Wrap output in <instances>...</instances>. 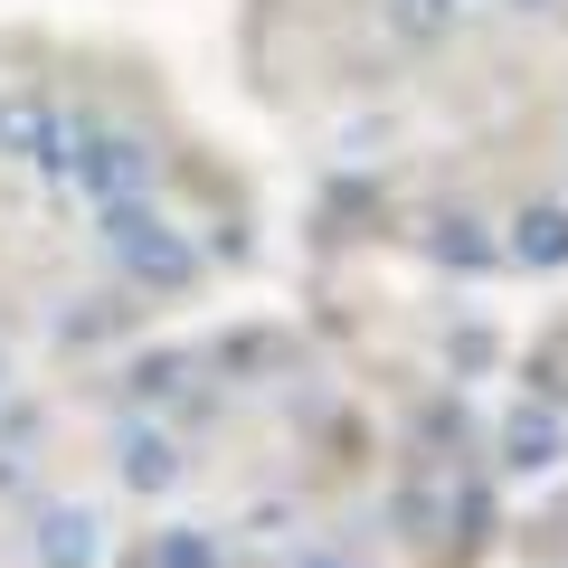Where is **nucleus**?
Returning a JSON list of instances; mask_svg holds the SVG:
<instances>
[{"mask_svg":"<svg viewBox=\"0 0 568 568\" xmlns=\"http://www.w3.org/2000/svg\"><path fill=\"white\" fill-rule=\"evenodd\" d=\"M48 171H58V181H77L95 209H114V200H142L162 162H152V142L123 133V123H104V114H67V123H58V152H48Z\"/></svg>","mask_w":568,"mask_h":568,"instance_id":"nucleus-1","label":"nucleus"},{"mask_svg":"<svg viewBox=\"0 0 568 568\" xmlns=\"http://www.w3.org/2000/svg\"><path fill=\"white\" fill-rule=\"evenodd\" d=\"M95 237H104V256L123 265L133 294H190V284H200V246H190V227L162 219L152 200H114Z\"/></svg>","mask_w":568,"mask_h":568,"instance_id":"nucleus-2","label":"nucleus"},{"mask_svg":"<svg viewBox=\"0 0 568 568\" xmlns=\"http://www.w3.org/2000/svg\"><path fill=\"white\" fill-rule=\"evenodd\" d=\"M559 455H568V417H559L549 398H521V407L503 417V446H493V465H503V474H549Z\"/></svg>","mask_w":568,"mask_h":568,"instance_id":"nucleus-3","label":"nucleus"},{"mask_svg":"<svg viewBox=\"0 0 568 568\" xmlns=\"http://www.w3.org/2000/svg\"><path fill=\"white\" fill-rule=\"evenodd\" d=\"M114 474L133 493H171L181 484V436H171L162 417H123L114 426Z\"/></svg>","mask_w":568,"mask_h":568,"instance_id":"nucleus-4","label":"nucleus"},{"mask_svg":"<svg viewBox=\"0 0 568 568\" xmlns=\"http://www.w3.org/2000/svg\"><path fill=\"white\" fill-rule=\"evenodd\" d=\"M29 559H39V568H95L104 559V521L85 503H39V521H29Z\"/></svg>","mask_w":568,"mask_h":568,"instance_id":"nucleus-5","label":"nucleus"},{"mask_svg":"<svg viewBox=\"0 0 568 568\" xmlns=\"http://www.w3.org/2000/svg\"><path fill=\"white\" fill-rule=\"evenodd\" d=\"M58 104L39 95V85H10V95H0V162H48V152H58Z\"/></svg>","mask_w":568,"mask_h":568,"instance_id":"nucleus-6","label":"nucleus"},{"mask_svg":"<svg viewBox=\"0 0 568 568\" xmlns=\"http://www.w3.org/2000/svg\"><path fill=\"white\" fill-rule=\"evenodd\" d=\"M503 265H530V275H559V265H568V209H559V200H530V209H511Z\"/></svg>","mask_w":568,"mask_h":568,"instance_id":"nucleus-7","label":"nucleus"},{"mask_svg":"<svg viewBox=\"0 0 568 568\" xmlns=\"http://www.w3.org/2000/svg\"><path fill=\"white\" fill-rule=\"evenodd\" d=\"M237 549H227V530H209V521H171V530H152L142 540V559L133 568H227Z\"/></svg>","mask_w":568,"mask_h":568,"instance_id":"nucleus-8","label":"nucleus"},{"mask_svg":"<svg viewBox=\"0 0 568 568\" xmlns=\"http://www.w3.org/2000/svg\"><path fill=\"white\" fill-rule=\"evenodd\" d=\"M426 256L455 265V275H493V265H503V237H484V219H465V209H455V219L426 227Z\"/></svg>","mask_w":568,"mask_h":568,"instance_id":"nucleus-9","label":"nucleus"},{"mask_svg":"<svg viewBox=\"0 0 568 568\" xmlns=\"http://www.w3.org/2000/svg\"><path fill=\"white\" fill-rule=\"evenodd\" d=\"M379 20H388V39H398V48H436V39H455L465 0H379Z\"/></svg>","mask_w":568,"mask_h":568,"instance_id":"nucleus-10","label":"nucleus"},{"mask_svg":"<svg viewBox=\"0 0 568 568\" xmlns=\"http://www.w3.org/2000/svg\"><path fill=\"white\" fill-rule=\"evenodd\" d=\"M190 369H200L190 351H162V361H133V417H142V407H181V398H190Z\"/></svg>","mask_w":568,"mask_h":568,"instance_id":"nucleus-11","label":"nucleus"},{"mask_svg":"<svg viewBox=\"0 0 568 568\" xmlns=\"http://www.w3.org/2000/svg\"><path fill=\"white\" fill-rule=\"evenodd\" d=\"M511 10H559V0H511Z\"/></svg>","mask_w":568,"mask_h":568,"instance_id":"nucleus-12","label":"nucleus"},{"mask_svg":"<svg viewBox=\"0 0 568 568\" xmlns=\"http://www.w3.org/2000/svg\"><path fill=\"white\" fill-rule=\"evenodd\" d=\"M304 568H351V559H304Z\"/></svg>","mask_w":568,"mask_h":568,"instance_id":"nucleus-13","label":"nucleus"}]
</instances>
